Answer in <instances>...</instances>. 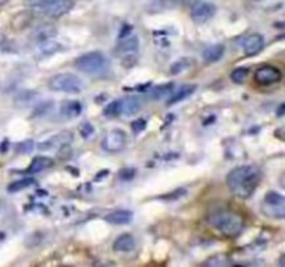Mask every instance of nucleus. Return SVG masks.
Instances as JSON below:
<instances>
[{"label":"nucleus","instance_id":"nucleus-1","mask_svg":"<svg viewBox=\"0 0 285 267\" xmlns=\"http://www.w3.org/2000/svg\"><path fill=\"white\" fill-rule=\"evenodd\" d=\"M261 171L256 166H239L227 174V186L238 199H249L260 184Z\"/></svg>","mask_w":285,"mask_h":267},{"label":"nucleus","instance_id":"nucleus-2","mask_svg":"<svg viewBox=\"0 0 285 267\" xmlns=\"http://www.w3.org/2000/svg\"><path fill=\"white\" fill-rule=\"evenodd\" d=\"M212 226L227 238H236L244 230V219L231 210L214 211L210 216Z\"/></svg>","mask_w":285,"mask_h":267},{"label":"nucleus","instance_id":"nucleus-3","mask_svg":"<svg viewBox=\"0 0 285 267\" xmlns=\"http://www.w3.org/2000/svg\"><path fill=\"white\" fill-rule=\"evenodd\" d=\"M75 68L88 75H103L109 70V60L102 52H89L75 60Z\"/></svg>","mask_w":285,"mask_h":267},{"label":"nucleus","instance_id":"nucleus-4","mask_svg":"<svg viewBox=\"0 0 285 267\" xmlns=\"http://www.w3.org/2000/svg\"><path fill=\"white\" fill-rule=\"evenodd\" d=\"M49 88L55 92L64 93H80L82 90V81L74 74H56L50 78Z\"/></svg>","mask_w":285,"mask_h":267},{"label":"nucleus","instance_id":"nucleus-5","mask_svg":"<svg viewBox=\"0 0 285 267\" xmlns=\"http://www.w3.org/2000/svg\"><path fill=\"white\" fill-rule=\"evenodd\" d=\"M261 213L274 220H283L285 217V198L277 192H267L261 202Z\"/></svg>","mask_w":285,"mask_h":267},{"label":"nucleus","instance_id":"nucleus-6","mask_svg":"<svg viewBox=\"0 0 285 267\" xmlns=\"http://www.w3.org/2000/svg\"><path fill=\"white\" fill-rule=\"evenodd\" d=\"M124 67L130 68L138 60V39L134 35H128L120 39V43L115 49Z\"/></svg>","mask_w":285,"mask_h":267},{"label":"nucleus","instance_id":"nucleus-7","mask_svg":"<svg viewBox=\"0 0 285 267\" xmlns=\"http://www.w3.org/2000/svg\"><path fill=\"white\" fill-rule=\"evenodd\" d=\"M100 145L107 153H118L127 145V134L122 130H112L102 139Z\"/></svg>","mask_w":285,"mask_h":267},{"label":"nucleus","instance_id":"nucleus-8","mask_svg":"<svg viewBox=\"0 0 285 267\" xmlns=\"http://www.w3.org/2000/svg\"><path fill=\"white\" fill-rule=\"evenodd\" d=\"M253 78L261 87H270L283 80V73L274 65H260L259 68H256Z\"/></svg>","mask_w":285,"mask_h":267},{"label":"nucleus","instance_id":"nucleus-9","mask_svg":"<svg viewBox=\"0 0 285 267\" xmlns=\"http://www.w3.org/2000/svg\"><path fill=\"white\" fill-rule=\"evenodd\" d=\"M217 8L210 1L204 0H198L191 7V18L195 21L196 24H204L209 20H212L216 14Z\"/></svg>","mask_w":285,"mask_h":267},{"label":"nucleus","instance_id":"nucleus-10","mask_svg":"<svg viewBox=\"0 0 285 267\" xmlns=\"http://www.w3.org/2000/svg\"><path fill=\"white\" fill-rule=\"evenodd\" d=\"M74 6L73 0H52L49 4L45 7L39 8L43 16L48 18H60L61 16L67 14Z\"/></svg>","mask_w":285,"mask_h":267},{"label":"nucleus","instance_id":"nucleus-11","mask_svg":"<svg viewBox=\"0 0 285 267\" xmlns=\"http://www.w3.org/2000/svg\"><path fill=\"white\" fill-rule=\"evenodd\" d=\"M71 141H73V134H70V132H60V134H57L55 137L49 138L48 141L42 142L38 148L41 150H52V149L65 148Z\"/></svg>","mask_w":285,"mask_h":267},{"label":"nucleus","instance_id":"nucleus-12","mask_svg":"<svg viewBox=\"0 0 285 267\" xmlns=\"http://www.w3.org/2000/svg\"><path fill=\"white\" fill-rule=\"evenodd\" d=\"M264 46V39L260 33H252L244 41V53L245 56L252 57L260 53Z\"/></svg>","mask_w":285,"mask_h":267},{"label":"nucleus","instance_id":"nucleus-13","mask_svg":"<svg viewBox=\"0 0 285 267\" xmlns=\"http://www.w3.org/2000/svg\"><path fill=\"white\" fill-rule=\"evenodd\" d=\"M117 102H118L120 116H134V114H137L142 109V102L137 96L124 97V99L117 100Z\"/></svg>","mask_w":285,"mask_h":267},{"label":"nucleus","instance_id":"nucleus-14","mask_svg":"<svg viewBox=\"0 0 285 267\" xmlns=\"http://www.w3.org/2000/svg\"><path fill=\"white\" fill-rule=\"evenodd\" d=\"M134 219V214L130 210H114L112 213H109L105 220L107 223L113 224V226H125L130 224Z\"/></svg>","mask_w":285,"mask_h":267},{"label":"nucleus","instance_id":"nucleus-15","mask_svg":"<svg viewBox=\"0 0 285 267\" xmlns=\"http://www.w3.org/2000/svg\"><path fill=\"white\" fill-rule=\"evenodd\" d=\"M135 248V238L131 234H122L115 238L113 243V249L115 252H131Z\"/></svg>","mask_w":285,"mask_h":267},{"label":"nucleus","instance_id":"nucleus-16","mask_svg":"<svg viewBox=\"0 0 285 267\" xmlns=\"http://www.w3.org/2000/svg\"><path fill=\"white\" fill-rule=\"evenodd\" d=\"M187 3H189V0H152L150 1V10L153 13H157V11L178 7L181 4H187Z\"/></svg>","mask_w":285,"mask_h":267},{"label":"nucleus","instance_id":"nucleus-17","mask_svg":"<svg viewBox=\"0 0 285 267\" xmlns=\"http://www.w3.org/2000/svg\"><path fill=\"white\" fill-rule=\"evenodd\" d=\"M52 166H53V160L50 157H46V156H36L25 173L27 174H36V173H41V171L49 169Z\"/></svg>","mask_w":285,"mask_h":267},{"label":"nucleus","instance_id":"nucleus-18","mask_svg":"<svg viewBox=\"0 0 285 267\" xmlns=\"http://www.w3.org/2000/svg\"><path fill=\"white\" fill-rule=\"evenodd\" d=\"M56 33V28L52 24H42L33 31V39L38 43H41V42L50 41Z\"/></svg>","mask_w":285,"mask_h":267},{"label":"nucleus","instance_id":"nucleus-19","mask_svg":"<svg viewBox=\"0 0 285 267\" xmlns=\"http://www.w3.org/2000/svg\"><path fill=\"white\" fill-rule=\"evenodd\" d=\"M195 89L196 85H184L181 88L172 90V95L169 97L167 105L172 106L175 105V103H178V102H181V100H184V99H187L188 96H191L195 92Z\"/></svg>","mask_w":285,"mask_h":267},{"label":"nucleus","instance_id":"nucleus-20","mask_svg":"<svg viewBox=\"0 0 285 267\" xmlns=\"http://www.w3.org/2000/svg\"><path fill=\"white\" fill-rule=\"evenodd\" d=\"M224 55V46L223 45H212L203 50L204 63H216L219 61Z\"/></svg>","mask_w":285,"mask_h":267},{"label":"nucleus","instance_id":"nucleus-21","mask_svg":"<svg viewBox=\"0 0 285 267\" xmlns=\"http://www.w3.org/2000/svg\"><path fill=\"white\" fill-rule=\"evenodd\" d=\"M31 20H32L31 11H21L20 14H17V16L13 18V21H11V28H13L14 31H23V30H25V28L29 25Z\"/></svg>","mask_w":285,"mask_h":267},{"label":"nucleus","instance_id":"nucleus-22","mask_svg":"<svg viewBox=\"0 0 285 267\" xmlns=\"http://www.w3.org/2000/svg\"><path fill=\"white\" fill-rule=\"evenodd\" d=\"M82 112V106L80 102H65L61 105V116L65 119H75L78 117Z\"/></svg>","mask_w":285,"mask_h":267},{"label":"nucleus","instance_id":"nucleus-23","mask_svg":"<svg viewBox=\"0 0 285 267\" xmlns=\"http://www.w3.org/2000/svg\"><path fill=\"white\" fill-rule=\"evenodd\" d=\"M174 90V84H164V85H159L150 90V97L156 99V100H160L163 97H167L171 92Z\"/></svg>","mask_w":285,"mask_h":267},{"label":"nucleus","instance_id":"nucleus-24","mask_svg":"<svg viewBox=\"0 0 285 267\" xmlns=\"http://www.w3.org/2000/svg\"><path fill=\"white\" fill-rule=\"evenodd\" d=\"M192 64H194V60H192V59H188V57H185V59H179L178 61H175L174 64L171 65L170 73L171 74L184 73V71L189 70V68L192 67Z\"/></svg>","mask_w":285,"mask_h":267},{"label":"nucleus","instance_id":"nucleus-25","mask_svg":"<svg viewBox=\"0 0 285 267\" xmlns=\"http://www.w3.org/2000/svg\"><path fill=\"white\" fill-rule=\"evenodd\" d=\"M35 184V179L33 178H21L18 181H14L8 185V192H18V191H23L27 189L31 185Z\"/></svg>","mask_w":285,"mask_h":267},{"label":"nucleus","instance_id":"nucleus-26","mask_svg":"<svg viewBox=\"0 0 285 267\" xmlns=\"http://www.w3.org/2000/svg\"><path fill=\"white\" fill-rule=\"evenodd\" d=\"M204 265L212 267H227L231 265V260L226 255H214L209 260H206Z\"/></svg>","mask_w":285,"mask_h":267},{"label":"nucleus","instance_id":"nucleus-27","mask_svg":"<svg viewBox=\"0 0 285 267\" xmlns=\"http://www.w3.org/2000/svg\"><path fill=\"white\" fill-rule=\"evenodd\" d=\"M248 68H244V67H241V68H236L234 70L232 73H231V80L235 82V84H242L245 81V78L248 77Z\"/></svg>","mask_w":285,"mask_h":267},{"label":"nucleus","instance_id":"nucleus-28","mask_svg":"<svg viewBox=\"0 0 285 267\" xmlns=\"http://www.w3.org/2000/svg\"><path fill=\"white\" fill-rule=\"evenodd\" d=\"M105 116L106 117H117V116H120V112H118V102L117 100L112 102L105 109Z\"/></svg>","mask_w":285,"mask_h":267},{"label":"nucleus","instance_id":"nucleus-29","mask_svg":"<svg viewBox=\"0 0 285 267\" xmlns=\"http://www.w3.org/2000/svg\"><path fill=\"white\" fill-rule=\"evenodd\" d=\"M33 142L32 141H24V142H21L20 145L17 146V152H20V153H29V152H32L33 150Z\"/></svg>","mask_w":285,"mask_h":267},{"label":"nucleus","instance_id":"nucleus-30","mask_svg":"<svg viewBox=\"0 0 285 267\" xmlns=\"http://www.w3.org/2000/svg\"><path fill=\"white\" fill-rule=\"evenodd\" d=\"M131 128L134 131V134H141L142 131L146 128V120H143V119L135 120V121L131 124Z\"/></svg>","mask_w":285,"mask_h":267},{"label":"nucleus","instance_id":"nucleus-31","mask_svg":"<svg viewBox=\"0 0 285 267\" xmlns=\"http://www.w3.org/2000/svg\"><path fill=\"white\" fill-rule=\"evenodd\" d=\"M118 176H120L122 181H130L135 176V170L134 169H122Z\"/></svg>","mask_w":285,"mask_h":267},{"label":"nucleus","instance_id":"nucleus-32","mask_svg":"<svg viewBox=\"0 0 285 267\" xmlns=\"http://www.w3.org/2000/svg\"><path fill=\"white\" fill-rule=\"evenodd\" d=\"M52 0H27V4L33 8H42L49 4Z\"/></svg>","mask_w":285,"mask_h":267},{"label":"nucleus","instance_id":"nucleus-33","mask_svg":"<svg viewBox=\"0 0 285 267\" xmlns=\"http://www.w3.org/2000/svg\"><path fill=\"white\" fill-rule=\"evenodd\" d=\"M92 132H93V128H92V125H90L89 122H85L81 127V134L84 138H88Z\"/></svg>","mask_w":285,"mask_h":267},{"label":"nucleus","instance_id":"nucleus-34","mask_svg":"<svg viewBox=\"0 0 285 267\" xmlns=\"http://www.w3.org/2000/svg\"><path fill=\"white\" fill-rule=\"evenodd\" d=\"M284 114V105H281L280 110H278V116H283Z\"/></svg>","mask_w":285,"mask_h":267},{"label":"nucleus","instance_id":"nucleus-35","mask_svg":"<svg viewBox=\"0 0 285 267\" xmlns=\"http://www.w3.org/2000/svg\"><path fill=\"white\" fill-rule=\"evenodd\" d=\"M6 41V38H4V35L3 33H0V46L3 45V42Z\"/></svg>","mask_w":285,"mask_h":267},{"label":"nucleus","instance_id":"nucleus-36","mask_svg":"<svg viewBox=\"0 0 285 267\" xmlns=\"http://www.w3.org/2000/svg\"><path fill=\"white\" fill-rule=\"evenodd\" d=\"M7 1H8V0H0V7H1V6H4V4H6Z\"/></svg>","mask_w":285,"mask_h":267},{"label":"nucleus","instance_id":"nucleus-37","mask_svg":"<svg viewBox=\"0 0 285 267\" xmlns=\"http://www.w3.org/2000/svg\"><path fill=\"white\" fill-rule=\"evenodd\" d=\"M73 1H74V0H73Z\"/></svg>","mask_w":285,"mask_h":267}]
</instances>
